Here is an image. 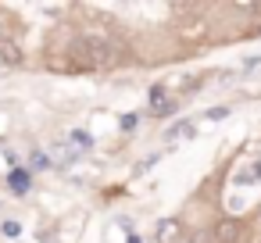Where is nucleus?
<instances>
[{"mask_svg":"<svg viewBox=\"0 0 261 243\" xmlns=\"http://www.w3.org/2000/svg\"><path fill=\"white\" fill-rule=\"evenodd\" d=\"M65 54H68V61L61 68H68V72H108L125 61L122 40H115L108 29H83L68 43Z\"/></svg>","mask_w":261,"mask_h":243,"instance_id":"nucleus-1","label":"nucleus"},{"mask_svg":"<svg viewBox=\"0 0 261 243\" xmlns=\"http://www.w3.org/2000/svg\"><path fill=\"white\" fill-rule=\"evenodd\" d=\"M243 225L247 222H240V218H222L215 225V243H240L243 239Z\"/></svg>","mask_w":261,"mask_h":243,"instance_id":"nucleus-2","label":"nucleus"},{"mask_svg":"<svg viewBox=\"0 0 261 243\" xmlns=\"http://www.w3.org/2000/svg\"><path fill=\"white\" fill-rule=\"evenodd\" d=\"M8 186H11V193L25 197V193L33 190V172H29L25 165H15V168L8 172Z\"/></svg>","mask_w":261,"mask_h":243,"instance_id":"nucleus-3","label":"nucleus"},{"mask_svg":"<svg viewBox=\"0 0 261 243\" xmlns=\"http://www.w3.org/2000/svg\"><path fill=\"white\" fill-rule=\"evenodd\" d=\"M0 65H11V68L25 65V54H22V47L11 36H0Z\"/></svg>","mask_w":261,"mask_h":243,"instance_id":"nucleus-4","label":"nucleus"},{"mask_svg":"<svg viewBox=\"0 0 261 243\" xmlns=\"http://www.w3.org/2000/svg\"><path fill=\"white\" fill-rule=\"evenodd\" d=\"M179 236H182V222H179V218H165V222H158V232H154L158 243H179Z\"/></svg>","mask_w":261,"mask_h":243,"instance_id":"nucleus-5","label":"nucleus"},{"mask_svg":"<svg viewBox=\"0 0 261 243\" xmlns=\"http://www.w3.org/2000/svg\"><path fill=\"white\" fill-rule=\"evenodd\" d=\"M25 168H29V172H47V168H50V157H47L43 150H33V154H29V165H25Z\"/></svg>","mask_w":261,"mask_h":243,"instance_id":"nucleus-6","label":"nucleus"},{"mask_svg":"<svg viewBox=\"0 0 261 243\" xmlns=\"http://www.w3.org/2000/svg\"><path fill=\"white\" fill-rule=\"evenodd\" d=\"M68 140H72V150H90V147H93V136H90V132H83V129H75Z\"/></svg>","mask_w":261,"mask_h":243,"instance_id":"nucleus-7","label":"nucleus"},{"mask_svg":"<svg viewBox=\"0 0 261 243\" xmlns=\"http://www.w3.org/2000/svg\"><path fill=\"white\" fill-rule=\"evenodd\" d=\"M0 232H4L8 239H18V236H22V222H15V218H8V222H0Z\"/></svg>","mask_w":261,"mask_h":243,"instance_id":"nucleus-8","label":"nucleus"},{"mask_svg":"<svg viewBox=\"0 0 261 243\" xmlns=\"http://www.w3.org/2000/svg\"><path fill=\"white\" fill-rule=\"evenodd\" d=\"M168 136H193V125H190V122H179V125L168 129Z\"/></svg>","mask_w":261,"mask_h":243,"instance_id":"nucleus-9","label":"nucleus"}]
</instances>
